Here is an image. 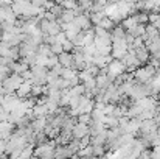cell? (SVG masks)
<instances>
[{"label": "cell", "instance_id": "cell-16", "mask_svg": "<svg viewBox=\"0 0 160 159\" xmlns=\"http://www.w3.org/2000/svg\"><path fill=\"white\" fill-rule=\"evenodd\" d=\"M48 13H50V14H53L54 19L58 20V19L61 17V14L64 13V8H62V6H61L59 3H53V6H52V8L48 9Z\"/></svg>", "mask_w": 160, "mask_h": 159}, {"label": "cell", "instance_id": "cell-9", "mask_svg": "<svg viewBox=\"0 0 160 159\" xmlns=\"http://www.w3.org/2000/svg\"><path fill=\"white\" fill-rule=\"evenodd\" d=\"M123 39H126V31L121 28V25H115L113 30L110 31V41L118 42V41H123Z\"/></svg>", "mask_w": 160, "mask_h": 159}, {"label": "cell", "instance_id": "cell-1", "mask_svg": "<svg viewBox=\"0 0 160 159\" xmlns=\"http://www.w3.org/2000/svg\"><path fill=\"white\" fill-rule=\"evenodd\" d=\"M23 83L22 77L20 75H16V73H11L9 77H6L3 81H2V86H3V92L5 95H11V94H16V91L20 87V84Z\"/></svg>", "mask_w": 160, "mask_h": 159}, {"label": "cell", "instance_id": "cell-7", "mask_svg": "<svg viewBox=\"0 0 160 159\" xmlns=\"http://www.w3.org/2000/svg\"><path fill=\"white\" fill-rule=\"evenodd\" d=\"M95 81H97V87L100 91H106L110 84H113V80L109 75H101V73H98V77L95 78Z\"/></svg>", "mask_w": 160, "mask_h": 159}, {"label": "cell", "instance_id": "cell-15", "mask_svg": "<svg viewBox=\"0 0 160 159\" xmlns=\"http://www.w3.org/2000/svg\"><path fill=\"white\" fill-rule=\"evenodd\" d=\"M93 39H95V33H93V28L84 31V47H89L93 44Z\"/></svg>", "mask_w": 160, "mask_h": 159}, {"label": "cell", "instance_id": "cell-5", "mask_svg": "<svg viewBox=\"0 0 160 159\" xmlns=\"http://www.w3.org/2000/svg\"><path fill=\"white\" fill-rule=\"evenodd\" d=\"M89 136V125H84V123H78L73 126V131H72V139L75 140H81L82 137Z\"/></svg>", "mask_w": 160, "mask_h": 159}, {"label": "cell", "instance_id": "cell-13", "mask_svg": "<svg viewBox=\"0 0 160 159\" xmlns=\"http://www.w3.org/2000/svg\"><path fill=\"white\" fill-rule=\"evenodd\" d=\"M78 77V72L75 70V69H62V73H61V78L62 80H65V81H72L73 78H76Z\"/></svg>", "mask_w": 160, "mask_h": 159}, {"label": "cell", "instance_id": "cell-22", "mask_svg": "<svg viewBox=\"0 0 160 159\" xmlns=\"http://www.w3.org/2000/svg\"><path fill=\"white\" fill-rule=\"evenodd\" d=\"M137 159H151V155H149V151H148V150H145V151H143V153H142Z\"/></svg>", "mask_w": 160, "mask_h": 159}, {"label": "cell", "instance_id": "cell-11", "mask_svg": "<svg viewBox=\"0 0 160 159\" xmlns=\"http://www.w3.org/2000/svg\"><path fill=\"white\" fill-rule=\"evenodd\" d=\"M75 17H76V13H75V11L64 9V13L61 14V17L58 19V22H59V25H62V24H70V22H73Z\"/></svg>", "mask_w": 160, "mask_h": 159}, {"label": "cell", "instance_id": "cell-14", "mask_svg": "<svg viewBox=\"0 0 160 159\" xmlns=\"http://www.w3.org/2000/svg\"><path fill=\"white\" fill-rule=\"evenodd\" d=\"M97 27H100V28H103V30H106V31H112L113 30V27H115V24L109 19V17H103L101 20H100V24L97 25Z\"/></svg>", "mask_w": 160, "mask_h": 159}, {"label": "cell", "instance_id": "cell-8", "mask_svg": "<svg viewBox=\"0 0 160 159\" xmlns=\"http://www.w3.org/2000/svg\"><path fill=\"white\" fill-rule=\"evenodd\" d=\"M58 62H59L61 67H64V69H70L72 64H73V55H72V53L62 52L59 56H58Z\"/></svg>", "mask_w": 160, "mask_h": 159}, {"label": "cell", "instance_id": "cell-3", "mask_svg": "<svg viewBox=\"0 0 160 159\" xmlns=\"http://www.w3.org/2000/svg\"><path fill=\"white\" fill-rule=\"evenodd\" d=\"M20 103H22V100H20L16 94H11V95H2V97H0V106H2L8 114H11L12 111H16Z\"/></svg>", "mask_w": 160, "mask_h": 159}, {"label": "cell", "instance_id": "cell-20", "mask_svg": "<svg viewBox=\"0 0 160 159\" xmlns=\"http://www.w3.org/2000/svg\"><path fill=\"white\" fill-rule=\"evenodd\" d=\"M50 52H52V55H54V56H59L64 50H62V45H61V44H52V45H50Z\"/></svg>", "mask_w": 160, "mask_h": 159}, {"label": "cell", "instance_id": "cell-10", "mask_svg": "<svg viewBox=\"0 0 160 159\" xmlns=\"http://www.w3.org/2000/svg\"><path fill=\"white\" fill-rule=\"evenodd\" d=\"M9 69H11V72L12 73H16V75H22L23 72H27V70H30V67L23 62V61H17V62H12L11 66H9Z\"/></svg>", "mask_w": 160, "mask_h": 159}, {"label": "cell", "instance_id": "cell-2", "mask_svg": "<svg viewBox=\"0 0 160 159\" xmlns=\"http://www.w3.org/2000/svg\"><path fill=\"white\" fill-rule=\"evenodd\" d=\"M154 77H156V69H154L152 66H149V64L142 66V67H138V69L134 72V80L138 81V83H142V84L149 83Z\"/></svg>", "mask_w": 160, "mask_h": 159}, {"label": "cell", "instance_id": "cell-4", "mask_svg": "<svg viewBox=\"0 0 160 159\" xmlns=\"http://www.w3.org/2000/svg\"><path fill=\"white\" fill-rule=\"evenodd\" d=\"M126 72V67H124V64L121 62V61H118V59H113L109 66H107V75L115 81V78L117 77H120V75H123Z\"/></svg>", "mask_w": 160, "mask_h": 159}, {"label": "cell", "instance_id": "cell-21", "mask_svg": "<svg viewBox=\"0 0 160 159\" xmlns=\"http://www.w3.org/2000/svg\"><path fill=\"white\" fill-rule=\"evenodd\" d=\"M78 142H79V150H82V148L92 145V144H90V136H86V137H82V139L78 140Z\"/></svg>", "mask_w": 160, "mask_h": 159}, {"label": "cell", "instance_id": "cell-12", "mask_svg": "<svg viewBox=\"0 0 160 159\" xmlns=\"http://www.w3.org/2000/svg\"><path fill=\"white\" fill-rule=\"evenodd\" d=\"M134 55H135V58L138 59V62H140V64L148 62V61H149V58H151V55H149V52L146 50V47H142V49L134 50Z\"/></svg>", "mask_w": 160, "mask_h": 159}, {"label": "cell", "instance_id": "cell-6", "mask_svg": "<svg viewBox=\"0 0 160 159\" xmlns=\"http://www.w3.org/2000/svg\"><path fill=\"white\" fill-rule=\"evenodd\" d=\"M73 24L81 30V31H87L92 28V24H90V19L87 14H78L75 19H73Z\"/></svg>", "mask_w": 160, "mask_h": 159}, {"label": "cell", "instance_id": "cell-19", "mask_svg": "<svg viewBox=\"0 0 160 159\" xmlns=\"http://www.w3.org/2000/svg\"><path fill=\"white\" fill-rule=\"evenodd\" d=\"M134 16H135L138 25H145V24H148V13H137V14H134Z\"/></svg>", "mask_w": 160, "mask_h": 159}, {"label": "cell", "instance_id": "cell-18", "mask_svg": "<svg viewBox=\"0 0 160 159\" xmlns=\"http://www.w3.org/2000/svg\"><path fill=\"white\" fill-rule=\"evenodd\" d=\"M76 122L78 123H84V125H90L92 123V115L90 114H81L76 117Z\"/></svg>", "mask_w": 160, "mask_h": 159}, {"label": "cell", "instance_id": "cell-17", "mask_svg": "<svg viewBox=\"0 0 160 159\" xmlns=\"http://www.w3.org/2000/svg\"><path fill=\"white\" fill-rule=\"evenodd\" d=\"M34 155V150H33V145H27L22 151H20V156L19 159H31Z\"/></svg>", "mask_w": 160, "mask_h": 159}]
</instances>
